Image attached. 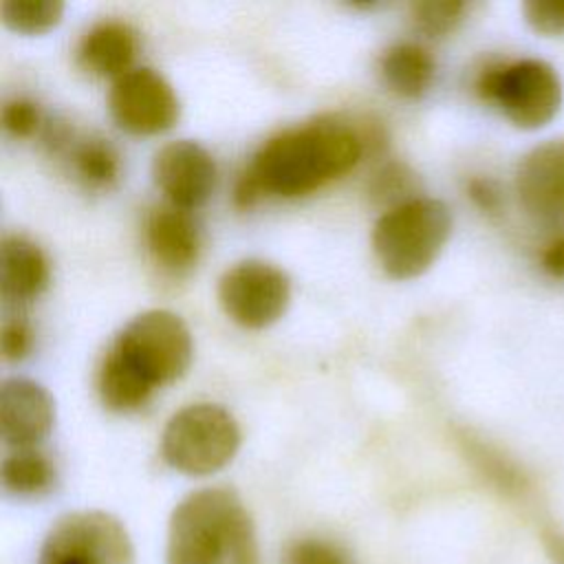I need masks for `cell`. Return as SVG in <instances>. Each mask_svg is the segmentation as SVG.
Masks as SVG:
<instances>
[{
    "label": "cell",
    "instance_id": "cell-4",
    "mask_svg": "<svg viewBox=\"0 0 564 564\" xmlns=\"http://www.w3.org/2000/svg\"><path fill=\"white\" fill-rule=\"evenodd\" d=\"M240 447V427L220 405L192 403L178 410L161 436V454L170 467L189 476L223 469Z\"/></svg>",
    "mask_w": 564,
    "mask_h": 564
},
{
    "label": "cell",
    "instance_id": "cell-23",
    "mask_svg": "<svg viewBox=\"0 0 564 564\" xmlns=\"http://www.w3.org/2000/svg\"><path fill=\"white\" fill-rule=\"evenodd\" d=\"M522 9L533 31L544 35L564 33V0H533Z\"/></svg>",
    "mask_w": 564,
    "mask_h": 564
},
{
    "label": "cell",
    "instance_id": "cell-6",
    "mask_svg": "<svg viewBox=\"0 0 564 564\" xmlns=\"http://www.w3.org/2000/svg\"><path fill=\"white\" fill-rule=\"evenodd\" d=\"M110 348L154 388L181 379L194 355L187 324L165 308H152L130 319Z\"/></svg>",
    "mask_w": 564,
    "mask_h": 564
},
{
    "label": "cell",
    "instance_id": "cell-29",
    "mask_svg": "<svg viewBox=\"0 0 564 564\" xmlns=\"http://www.w3.org/2000/svg\"><path fill=\"white\" fill-rule=\"evenodd\" d=\"M546 551L555 564H564V538L546 535Z\"/></svg>",
    "mask_w": 564,
    "mask_h": 564
},
{
    "label": "cell",
    "instance_id": "cell-26",
    "mask_svg": "<svg viewBox=\"0 0 564 564\" xmlns=\"http://www.w3.org/2000/svg\"><path fill=\"white\" fill-rule=\"evenodd\" d=\"M408 174L392 165V167H383L377 178H375V185H372V194H377L379 198L383 200H392L397 194H401L403 189L408 192L410 189V183H408Z\"/></svg>",
    "mask_w": 564,
    "mask_h": 564
},
{
    "label": "cell",
    "instance_id": "cell-18",
    "mask_svg": "<svg viewBox=\"0 0 564 564\" xmlns=\"http://www.w3.org/2000/svg\"><path fill=\"white\" fill-rule=\"evenodd\" d=\"M55 478L51 460L35 447L15 449L2 463V485L15 496L44 494Z\"/></svg>",
    "mask_w": 564,
    "mask_h": 564
},
{
    "label": "cell",
    "instance_id": "cell-22",
    "mask_svg": "<svg viewBox=\"0 0 564 564\" xmlns=\"http://www.w3.org/2000/svg\"><path fill=\"white\" fill-rule=\"evenodd\" d=\"M282 564H350V560L339 546L326 540L304 538L284 551Z\"/></svg>",
    "mask_w": 564,
    "mask_h": 564
},
{
    "label": "cell",
    "instance_id": "cell-12",
    "mask_svg": "<svg viewBox=\"0 0 564 564\" xmlns=\"http://www.w3.org/2000/svg\"><path fill=\"white\" fill-rule=\"evenodd\" d=\"M55 405L37 381L11 377L0 388V430L7 445L26 449L37 445L53 427Z\"/></svg>",
    "mask_w": 564,
    "mask_h": 564
},
{
    "label": "cell",
    "instance_id": "cell-2",
    "mask_svg": "<svg viewBox=\"0 0 564 564\" xmlns=\"http://www.w3.org/2000/svg\"><path fill=\"white\" fill-rule=\"evenodd\" d=\"M167 564H260L253 520L234 489L205 487L176 505Z\"/></svg>",
    "mask_w": 564,
    "mask_h": 564
},
{
    "label": "cell",
    "instance_id": "cell-17",
    "mask_svg": "<svg viewBox=\"0 0 564 564\" xmlns=\"http://www.w3.org/2000/svg\"><path fill=\"white\" fill-rule=\"evenodd\" d=\"M97 386L104 405L115 412L137 410L154 390V386L143 379L115 348H110L101 361Z\"/></svg>",
    "mask_w": 564,
    "mask_h": 564
},
{
    "label": "cell",
    "instance_id": "cell-21",
    "mask_svg": "<svg viewBox=\"0 0 564 564\" xmlns=\"http://www.w3.org/2000/svg\"><path fill=\"white\" fill-rule=\"evenodd\" d=\"M465 9L460 0H421L412 4V18L421 33L436 37L449 33L463 20Z\"/></svg>",
    "mask_w": 564,
    "mask_h": 564
},
{
    "label": "cell",
    "instance_id": "cell-15",
    "mask_svg": "<svg viewBox=\"0 0 564 564\" xmlns=\"http://www.w3.org/2000/svg\"><path fill=\"white\" fill-rule=\"evenodd\" d=\"M137 55V33L130 24L108 20L95 24L82 40L77 59L79 64L99 77H121L130 70Z\"/></svg>",
    "mask_w": 564,
    "mask_h": 564
},
{
    "label": "cell",
    "instance_id": "cell-16",
    "mask_svg": "<svg viewBox=\"0 0 564 564\" xmlns=\"http://www.w3.org/2000/svg\"><path fill=\"white\" fill-rule=\"evenodd\" d=\"M386 86L401 97H421L434 79V57L416 42H399L390 46L379 62Z\"/></svg>",
    "mask_w": 564,
    "mask_h": 564
},
{
    "label": "cell",
    "instance_id": "cell-25",
    "mask_svg": "<svg viewBox=\"0 0 564 564\" xmlns=\"http://www.w3.org/2000/svg\"><path fill=\"white\" fill-rule=\"evenodd\" d=\"M33 341L31 326L22 317H7L2 322V333H0V346H2V357L7 361H20L29 355Z\"/></svg>",
    "mask_w": 564,
    "mask_h": 564
},
{
    "label": "cell",
    "instance_id": "cell-19",
    "mask_svg": "<svg viewBox=\"0 0 564 564\" xmlns=\"http://www.w3.org/2000/svg\"><path fill=\"white\" fill-rule=\"evenodd\" d=\"M64 13V2L59 0H4L0 4L2 22L26 35L46 33L59 24Z\"/></svg>",
    "mask_w": 564,
    "mask_h": 564
},
{
    "label": "cell",
    "instance_id": "cell-8",
    "mask_svg": "<svg viewBox=\"0 0 564 564\" xmlns=\"http://www.w3.org/2000/svg\"><path fill=\"white\" fill-rule=\"evenodd\" d=\"M291 300L289 275L264 262L242 260L229 267L218 280L223 311L245 328H267L282 317Z\"/></svg>",
    "mask_w": 564,
    "mask_h": 564
},
{
    "label": "cell",
    "instance_id": "cell-28",
    "mask_svg": "<svg viewBox=\"0 0 564 564\" xmlns=\"http://www.w3.org/2000/svg\"><path fill=\"white\" fill-rule=\"evenodd\" d=\"M469 196L485 212H496L500 205V192L491 181H485V178H476L469 183Z\"/></svg>",
    "mask_w": 564,
    "mask_h": 564
},
{
    "label": "cell",
    "instance_id": "cell-3",
    "mask_svg": "<svg viewBox=\"0 0 564 564\" xmlns=\"http://www.w3.org/2000/svg\"><path fill=\"white\" fill-rule=\"evenodd\" d=\"M452 234V212L443 200L414 196L390 207L372 227V249L394 280L425 273Z\"/></svg>",
    "mask_w": 564,
    "mask_h": 564
},
{
    "label": "cell",
    "instance_id": "cell-10",
    "mask_svg": "<svg viewBox=\"0 0 564 564\" xmlns=\"http://www.w3.org/2000/svg\"><path fill=\"white\" fill-rule=\"evenodd\" d=\"M516 194L533 220L564 225V139L544 141L522 156Z\"/></svg>",
    "mask_w": 564,
    "mask_h": 564
},
{
    "label": "cell",
    "instance_id": "cell-9",
    "mask_svg": "<svg viewBox=\"0 0 564 564\" xmlns=\"http://www.w3.org/2000/svg\"><path fill=\"white\" fill-rule=\"evenodd\" d=\"M110 112L132 134L170 130L181 112L178 97L163 75L152 68H130L110 88Z\"/></svg>",
    "mask_w": 564,
    "mask_h": 564
},
{
    "label": "cell",
    "instance_id": "cell-14",
    "mask_svg": "<svg viewBox=\"0 0 564 564\" xmlns=\"http://www.w3.org/2000/svg\"><path fill=\"white\" fill-rule=\"evenodd\" d=\"M48 284V260L44 251L24 236H4L0 245V286L9 302L37 297Z\"/></svg>",
    "mask_w": 564,
    "mask_h": 564
},
{
    "label": "cell",
    "instance_id": "cell-24",
    "mask_svg": "<svg viewBox=\"0 0 564 564\" xmlns=\"http://www.w3.org/2000/svg\"><path fill=\"white\" fill-rule=\"evenodd\" d=\"M40 110L29 99H11L2 108V126L11 137H31L40 128Z\"/></svg>",
    "mask_w": 564,
    "mask_h": 564
},
{
    "label": "cell",
    "instance_id": "cell-7",
    "mask_svg": "<svg viewBox=\"0 0 564 564\" xmlns=\"http://www.w3.org/2000/svg\"><path fill=\"white\" fill-rule=\"evenodd\" d=\"M37 564H134V549L115 516L73 511L51 527Z\"/></svg>",
    "mask_w": 564,
    "mask_h": 564
},
{
    "label": "cell",
    "instance_id": "cell-1",
    "mask_svg": "<svg viewBox=\"0 0 564 564\" xmlns=\"http://www.w3.org/2000/svg\"><path fill=\"white\" fill-rule=\"evenodd\" d=\"M364 154L352 126L322 117L271 137L253 156L236 185V205L249 207L260 194L300 196L346 174Z\"/></svg>",
    "mask_w": 564,
    "mask_h": 564
},
{
    "label": "cell",
    "instance_id": "cell-27",
    "mask_svg": "<svg viewBox=\"0 0 564 564\" xmlns=\"http://www.w3.org/2000/svg\"><path fill=\"white\" fill-rule=\"evenodd\" d=\"M542 269L553 278H564V234L551 238L540 253Z\"/></svg>",
    "mask_w": 564,
    "mask_h": 564
},
{
    "label": "cell",
    "instance_id": "cell-20",
    "mask_svg": "<svg viewBox=\"0 0 564 564\" xmlns=\"http://www.w3.org/2000/svg\"><path fill=\"white\" fill-rule=\"evenodd\" d=\"M73 161L82 181H86L93 187H108L117 181L119 156L106 139H84L75 145Z\"/></svg>",
    "mask_w": 564,
    "mask_h": 564
},
{
    "label": "cell",
    "instance_id": "cell-5",
    "mask_svg": "<svg viewBox=\"0 0 564 564\" xmlns=\"http://www.w3.org/2000/svg\"><path fill=\"white\" fill-rule=\"evenodd\" d=\"M476 90L524 130L546 126L562 106V82L555 68L535 57L487 66L476 82Z\"/></svg>",
    "mask_w": 564,
    "mask_h": 564
},
{
    "label": "cell",
    "instance_id": "cell-11",
    "mask_svg": "<svg viewBox=\"0 0 564 564\" xmlns=\"http://www.w3.org/2000/svg\"><path fill=\"white\" fill-rule=\"evenodd\" d=\"M152 176L170 205L194 209L214 192L216 163L203 145L181 139L163 145L154 154Z\"/></svg>",
    "mask_w": 564,
    "mask_h": 564
},
{
    "label": "cell",
    "instance_id": "cell-13",
    "mask_svg": "<svg viewBox=\"0 0 564 564\" xmlns=\"http://www.w3.org/2000/svg\"><path fill=\"white\" fill-rule=\"evenodd\" d=\"M145 238L154 260L170 271H187L198 260L200 231L187 209L156 207L145 225Z\"/></svg>",
    "mask_w": 564,
    "mask_h": 564
}]
</instances>
